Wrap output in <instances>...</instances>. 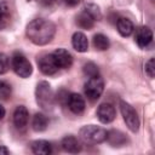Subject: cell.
I'll list each match as a JSON object with an SVG mask.
<instances>
[{
    "instance_id": "5",
    "label": "cell",
    "mask_w": 155,
    "mask_h": 155,
    "mask_svg": "<svg viewBox=\"0 0 155 155\" xmlns=\"http://www.w3.org/2000/svg\"><path fill=\"white\" fill-rule=\"evenodd\" d=\"M120 111L128 130L132 132H137L139 130V117L134 108L127 102L120 101Z\"/></svg>"
},
{
    "instance_id": "18",
    "label": "cell",
    "mask_w": 155,
    "mask_h": 155,
    "mask_svg": "<svg viewBox=\"0 0 155 155\" xmlns=\"http://www.w3.org/2000/svg\"><path fill=\"white\" fill-rule=\"evenodd\" d=\"M31 126H33V130L36 131V132H42L47 128L48 126V120L47 117L42 114V113H36L34 116H33V121H31Z\"/></svg>"
},
{
    "instance_id": "21",
    "label": "cell",
    "mask_w": 155,
    "mask_h": 155,
    "mask_svg": "<svg viewBox=\"0 0 155 155\" xmlns=\"http://www.w3.org/2000/svg\"><path fill=\"white\" fill-rule=\"evenodd\" d=\"M85 12H87L94 21H99L102 18V12L99 10V7L96 4H87L84 8Z\"/></svg>"
},
{
    "instance_id": "2",
    "label": "cell",
    "mask_w": 155,
    "mask_h": 155,
    "mask_svg": "<svg viewBox=\"0 0 155 155\" xmlns=\"http://www.w3.org/2000/svg\"><path fill=\"white\" fill-rule=\"evenodd\" d=\"M36 103L42 110H52L54 105V94L51 88V85L47 81H40L36 85L35 90Z\"/></svg>"
},
{
    "instance_id": "4",
    "label": "cell",
    "mask_w": 155,
    "mask_h": 155,
    "mask_svg": "<svg viewBox=\"0 0 155 155\" xmlns=\"http://www.w3.org/2000/svg\"><path fill=\"white\" fill-rule=\"evenodd\" d=\"M11 67L12 69L15 70V73L23 78V79H27L33 73V67H31V63L28 61V58L21 53V52H15L12 58H11Z\"/></svg>"
},
{
    "instance_id": "17",
    "label": "cell",
    "mask_w": 155,
    "mask_h": 155,
    "mask_svg": "<svg viewBox=\"0 0 155 155\" xmlns=\"http://www.w3.org/2000/svg\"><path fill=\"white\" fill-rule=\"evenodd\" d=\"M116 28H117V31L120 33V35H121V36H125V38H126V36H130V35L133 33V30H134L133 23H132L128 18H125V17L117 19V22H116Z\"/></svg>"
},
{
    "instance_id": "13",
    "label": "cell",
    "mask_w": 155,
    "mask_h": 155,
    "mask_svg": "<svg viewBox=\"0 0 155 155\" xmlns=\"http://www.w3.org/2000/svg\"><path fill=\"white\" fill-rule=\"evenodd\" d=\"M61 145H62V149L67 153H70V154H78L81 151V143L80 140L74 137V136H65L62 142H61Z\"/></svg>"
},
{
    "instance_id": "8",
    "label": "cell",
    "mask_w": 155,
    "mask_h": 155,
    "mask_svg": "<svg viewBox=\"0 0 155 155\" xmlns=\"http://www.w3.org/2000/svg\"><path fill=\"white\" fill-rule=\"evenodd\" d=\"M115 116V108L110 103H102L97 108V117L102 124H110L111 121H114Z\"/></svg>"
},
{
    "instance_id": "10",
    "label": "cell",
    "mask_w": 155,
    "mask_h": 155,
    "mask_svg": "<svg viewBox=\"0 0 155 155\" xmlns=\"http://www.w3.org/2000/svg\"><path fill=\"white\" fill-rule=\"evenodd\" d=\"M67 105L74 114H81L85 110L86 103L81 94L79 93H70L67 98Z\"/></svg>"
},
{
    "instance_id": "28",
    "label": "cell",
    "mask_w": 155,
    "mask_h": 155,
    "mask_svg": "<svg viewBox=\"0 0 155 155\" xmlns=\"http://www.w3.org/2000/svg\"><path fill=\"white\" fill-rule=\"evenodd\" d=\"M7 154H10V150H8L6 147L1 145V147H0V155H7Z\"/></svg>"
},
{
    "instance_id": "16",
    "label": "cell",
    "mask_w": 155,
    "mask_h": 155,
    "mask_svg": "<svg viewBox=\"0 0 155 155\" xmlns=\"http://www.w3.org/2000/svg\"><path fill=\"white\" fill-rule=\"evenodd\" d=\"M31 151L36 155H50L52 153V145L45 139H38L31 142Z\"/></svg>"
},
{
    "instance_id": "27",
    "label": "cell",
    "mask_w": 155,
    "mask_h": 155,
    "mask_svg": "<svg viewBox=\"0 0 155 155\" xmlns=\"http://www.w3.org/2000/svg\"><path fill=\"white\" fill-rule=\"evenodd\" d=\"M68 6H70V7H74V6H76L81 0H63Z\"/></svg>"
},
{
    "instance_id": "15",
    "label": "cell",
    "mask_w": 155,
    "mask_h": 155,
    "mask_svg": "<svg viewBox=\"0 0 155 155\" xmlns=\"http://www.w3.org/2000/svg\"><path fill=\"white\" fill-rule=\"evenodd\" d=\"M71 45L74 47L75 51L78 52H86L88 50V40L86 38V35L81 31H76L73 34L71 38Z\"/></svg>"
},
{
    "instance_id": "23",
    "label": "cell",
    "mask_w": 155,
    "mask_h": 155,
    "mask_svg": "<svg viewBox=\"0 0 155 155\" xmlns=\"http://www.w3.org/2000/svg\"><path fill=\"white\" fill-rule=\"evenodd\" d=\"M10 96H11V86L7 82L0 80V98L7 99Z\"/></svg>"
},
{
    "instance_id": "9",
    "label": "cell",
    "mask_w": 155,
    "mask_h": 155,
    "mask_svg": "<svg viewBox=\"0 0 155 155\" xmlns=\"http://www.w3.org/2000/svg\"><path fill=\"white\" fill-rule=\"evenodd\" d=\"M52 56L59 69H69L73 65V56L65 48H57L52 52Z\"/></svg>"
},
{
    "instance_id": "14",
    "label": "cell",
    "mask_w": 155,
    "mask_h": 155,
    "mask_svg": "<svg viewBox=\"0 0 155 155\" xmlns=\"http://www.w3.org/2000/svg\"><path fill=\"white\" fill-rule=\"evenodd\" d=\"M105 140L111 147H124L128 142L126 134L122 133L121 131H116V130L107 131V139Z\"/></svg>"
},
{
    "instance_id": "3",
    "label": "cell",
    "mask_w": 155,
    "mask_h": 155,
    "mask_svg": "<svg viewBox=\"0 0 155 155\" xmlns=\"http://www.w3.org/2000/svg\"><path fill=\"white\" fill-rule=\"evenodd\" d=\"M80 138L88 144H99L105 142L107 139V131L103 127L96 125H85L79 131Z\"/></svg>"
},
{
    "instance_id": "24",
    "label": "cell",
    "mask_w": 155,
    "mask_h": 155,
    "mask_svg": "<svg viewBox=\"0 0 155 155\" xmlns=\"http://www.w3.org/2000/svg\"><path fill=\"white\" fill-rule=\"evenodd\" d=\"M8 16H10V12H8L7 6L5 4H0V28L6 24Z\"/></svg>"
},
{
    "instance_id": "25",
    "label": "cell",
    "mask_w": 155,
    "mask_h": 155,
    "mask_svg": "<svg viewBox=\"0 0 155 155\" xmlns=\"http://www.w3.org/2000/svg\"><path fill=\"white\" fill-rule=\"evenodd\" d=\"M10 69V58L5 53H0V74H5Z\"/></svg>"
},
{
    "instance_id": "1",
    "label": "cell",
    "mask_w": 155,
    "mask_h": 155,
    "mask_svg": "<svg viewBox=\"0 0 155 155\" xmlns=\"http://www.w3.org/2000/svg\"><path fill=\"white\" fill-rule=\"evenodd\" d=\"M25 34L33 44L42 46L48 44L53 39L56 34V25L48 19L35 18L28 23Z\"/></svg>"
},
{
    "instance_id": "20",
    "label": "cell",
    "mask_w": 155,
    "mask_h": 155,
    "mask_svg": "<svg viewBox=\"0 0 155 155\" xmlns=\"http://www.w3.org/2000/svg\"><path fill=\"white\" fill-rule=\"evenodd\" d=\"M92 42H93L94 48L98 50V51H105V50L109 48V45H110L109 39L104 34H96L93 36Z\"/></svg>"
},
{
    "instance_id": "19",
    "label": "cell",
    "mask_w": 155,
    "mask_h": 155,
    "mask_svg": "<svg viewBox=\"0 0 155 155\" xmlns=\"http://www.w3.org/2000/svg\"><path fill=\"white\" fill-rule=\"evenodd\" d=\"M94 19L87 13V12H85V11H82V12H80L79 15H78V17H76V24L80 27V28H82V29H92L93 28V25H94Z\"/></svg>"
},
{
    "instance_id": "22",
    "label": "cell",
    "mask_w": 155,
    "mask_h": 155,
    "mask_svg": "<svg viewBox=\"0 0 155 155\" xmlns=\"http://www.w3.org/2000/svg\"><path fill=\"white\" fill-rule=\"evenodd\" d=\"M82 70H84L85 75H87L88 78H93V76H98V75H99V70H98V67H97L94 63H92V62H88V63H86V64L84 65Z\"/></svg>"
},
{
    "instance_id": "6",
    "label": "cell",
    "mask_w": 155,
    "mask_h": 155,
    "mask_svg": "<svg viewBox=\"0 0 155 155\" xmlns=\"http://www.w3.org/2000/svg\"><path fill=\"white\" fill-rule=\"evenodd\" d=\"M103 91H104V81L101 78V75L88 78V80L85 84V94L87 96L88 99L97 101L102 96Z\"/></svg>"
},
{
    "instance_id": "29",
    "label": "cell",
    "mask_w": 155,
    "mask_h": 155,
    "mask_svg": "<svg viewBox=\"0 0 155 155\" xmlns=\"http://www.w3.org/2000/svg\"><path fill=\"white\" fill-rule=\"evenodd\" d=\"M5 114H6V110H5V108L0 104V120H2V119H4Z\"/></svg>"
},
{
    "instance_id": "11",
    "label": "cell",
    "mask_w": 155,
    "mask_h": 155,
    "mask_svg": "<svg viewBox=\"0 0 155 155\" xmlns=\"http://www.w3.org/2000/svg\"><path fill=\"white\" fill-rule=\"evenodd\" d=\"M28 119H29L28 109L24 105H18L13 111V124H15V126L18 130H23L28 124Z\"/></svg>"
},
{
    "instance_id": "26",
    "label": "cell",
    "mask_w": 155,
    "mask_h": 155,
    "mask_svg": "<svg viewBox=\"0 0 155 155\" xmlns=\"http://www.w3.org/2000/svg\"><path fill=\"white\" fill-rule=\"evenodd\" d=\"M144 69H145L147 75L153 79V78L155 76V59H154V58H150V59L145 63Z\"/></svg>"
},
{
    "instance_id": "7",
    "label": "cell",
    "mask_w": 155,
    "mask_h": 155,
    "mask_svg": "<svg viewBox=\"0 0 155 155\" xmlns=\"http://www.w3.org/2000/svg\"><path fill=\"white\" fill-rule=\"evenodd\" d=\"M38 65H39V69L42 74L45 75H53L58 71V65L52 56V53H48V54H45L42 57H40V59L38 61Z\"/></svg>"
},
{
    "instance_id": "12",
    "label": "cell",
    "mask_w": 155,
    "mask_h": 155,
    "mask_svg": "<svg viewBox=\"0 0 155 155\" xmlns=\"http://www.w3.org/2000/svg\"><path fill=\"white\" fill-rule=\"evenodd\" d=\"M153 41V31L148 27H140L136 33V42L140 48L148 47Z\"/></svg>"
}]
</instances>
